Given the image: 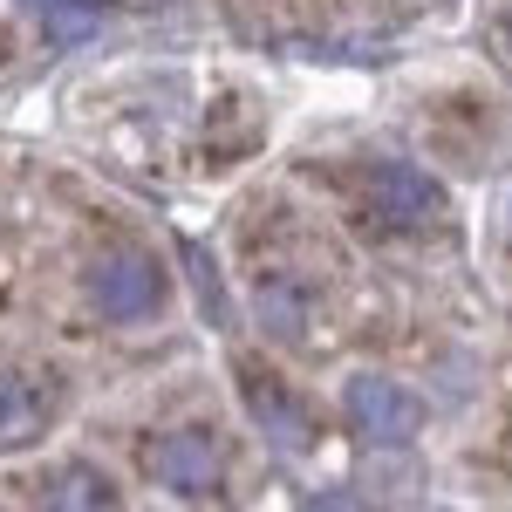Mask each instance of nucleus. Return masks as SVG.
Masks as SVG:
<instances>
[{"label": "nucleus", "instance_id": "nucleus-8", "mask_svg": "<svg viewBox=\"0 0 512 512\" xmlns=\"http://www.w3.org/2000/svg\"><path fill=\"white\" fill-rule=\"evenodd\" d=\"M41 506H117V485L96 472V465H62V472H48V485H41Z\"/></svg>", "mask_w": 512, "mask_h": 512}, {"label": "nucleus", "instance_id": "nucleus-1", "mask_svg": "<svg viewBox=\"0 0 512 512\" xmlns=\"http://www.w3.org/2000/svg\"><path fill=\"white\" fill-rule=\"evenodd\" d=\"M89 301H96L103 321L137 328V321H151L164 301H171V274H164L158 253H144V246H110V253L89 267Z\"/></svg>", "mask_w": 512, "mask_h": 512}, {"label": "nucleus", "instance_id": "nucleus-6", "mask_svg": "<svg viewBox=\"0 0 512 512\" xmlns=\"http://www.w3.org/2000/svg\"><path fill=\"white\" fill-rule=\"evenodd\" d=\"M62 403V383L55 369H0V444L41 431Z\"/></svg>", "mask_w": 512, "mask_h": 512}, {"label": "nucleus", "instance_id": "nucleus-4", "mask_svg": "<svg viewBox=\"0 0 512 512\" xmlns=\"http://www.w3.org/2000/svg\"><path fill=\"white\" fill-rule=\"evenodd\" d=\"M362 205H369V219L383 233H424L437 212H444V192L410 158H383L369 171V185H362Z\"/></svg>", "mask_w": 512, "mask_h": 512}, {"label": "nucleus", "instance_id": "nucleus-12", "mask_svg": "<svg viewBox=\"0 0 512 512\" xmlns=\"http://www.w3.org/2000/svg\"><path fill=\"white\" fill-rule=\"evenodd\" d=\"M499 41H506V48H512V14H506V28H499Z\"/></svg>", "mask_w": 512, "mask_h": 512}, {"label": "nucleus", "instance_id": "nucleus-11", "mask_svg": "<svg viewBox=\"0 0 512 512\" xmlns=\"http://www.w3.org/2000/svg\"><path fill=\"white\" fill-rule=\"evenodd\" d=\"M14 7H28V14H48V7H55V0H14Z\"/></svg>", "mask_w": 512, "mask_h": 512}, {"label": "nucleus", "instance_id": "nucleus-2", "mask_svg": "<svg viewBox=\"0 0 512 512\" xmlns=\"http://www.w3.org/2000/svg\"><path fill=\"white\" fill-rule=\"evenodd\" d=\"M144 472L178 499H219L226 492V444L212 424H171L144 444Z\"/></svg>", "mask_w": 512, "mask_h": 512}, {"label": "nucleus", "instance_id": "nucleus-7", "mask_svg": "<svg viewBox=\"0 0 512 512\" xmlns=\"http://www.w3.org/2000/svg\"><path fill=\"white\" fill-rule=\"evenodd\" d=\"M253 315L274 342H301L308 321H315V287L301 274H260L253 280Z\"/></svg>", "mask_w": 512, "mask_h": 512}, {"label": "nucleus", "instance_id": "nucleus-5", "mask_svg": "<svg viewBox=\"0 0 512 512\" xmlns=\"http://www.w3.org/2000/svg\"><path fill=\"white\" fill-rule=\"evenodd\" d=\"M239 403H246V417L267 431V444H280V451H308V444H315V417L301 410V396L280 390L267 369H239Z\"/></svg>", "mask_w": 512, "mask_h": 512}, {"label": "nucleus", "instance_id": "nucleus-10", "mask_svg": "<svg viewBox=\"0 0 512 512\" xmlns=\"http://www.w3.org/2000/svg\"><path fill=\"white\" fill-rule=\"evenodd\" d=\"M185 260H192V280H198V301H212V315L226 321V294H219V274H212V260H198V246H185Z\"/></svg>", "mask_w": 512, "mask_h": 512}, {"label": "nucleus", "instance_id": "nucleus-9", "mask_svg": "<svg viewBox=\"0 0 512 512\" xmlns=\"http://www.w3.org/2000/svg\"><path fill=\"white\" fill-rule=\"evenodd\" d=\"M41 28L55 41H82L89 28H96V0H55L48 14H41Z\"/></svg>", "mask_w": 512, "mask_h": 512}, {"label": "nucleus", "instance_id": "nucleus-3", "mask_svg": "<svg viewBox=\"0 0 512 512\" xmlns=\"http://www.w3.org/2000/svg\"><path fill=\"white\" fill-rule=\"evenodd\" d=\"M342 417H349V431L362 437V444H410V437L424 431V403L403 390L396 376H376V369L349 376Z\"/></svg>", "mask_w": 512, "mask_h": 512}]
</instances>
